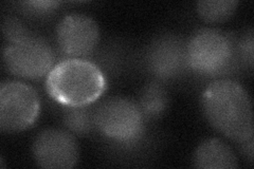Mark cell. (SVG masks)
Masks as SVG:
<instances>
[{"label": "cell", "mask_w": 254, "mask_h": 169, "mask_svg": "<svg viewBox=\"0 0 254 169\" xmlns=\"http://www.w3.org/2000/svg\"><path fill=\"white\" fill-rule=\"evenodd\" d=\"M206 118L220 133L238 143L253 140L254 124L249 94L233 80L219 79L203 92Z\"/></svg>", "instance_id": "6da1fadb"}, {"label": "cell", "mask_w": 254, "mask_h": 169, "mask_svg": "<svg viewBox=\"0 0 254 169\" xmlns=\"http://www.w3.org/2000/svg\"><path fill=\"white\" fill-rule=\"evenodd\" d=\"M51 98L64 106L84 107L97 101L106 89L103 72L93 62L70 58L55 65L46 79Z\"/></svg>", "instance_id": "7a4b0ae2"}, {"label": "cell", "mask_w": 254, "mask_h": 169, "mask_svg": "<svg viewBox=\"0 0 254 169\" xmlns=\"http://www.w3.org/2000/svg\"><path fill=\"white\" fill-rule=\"evenodd\" d=\"M39 113L36 91L20 82H6L0 88V128L5 132L21 131L33 124Z\"/></svg>", "instance_id": "3957f363"}, {"label": "cell", "mask_w": 254, "mask_h": 169, "mask_svg": "<svg viewBox=\"0 0 254 169\" xmlns=\"http://www.w3.org/2000/svg\"><path fill=\"white\" fill-rule=\"evenodd\" d=\"M95 126L108 138L120 142L136 140L143 130V112L133 102L114 98L94 112Z\"/></svg>", "instance_id": "277c9868"}, {"label": "cell", "mask_w": 254, "mask_h": 169, "mask_svg": "<svg viewBox=\"0 0 254 169\" xmlns=\"http://www.w3.org/2000/svg\"><path fill=\"white\" fill-rule=\"evenodd\" d=\"M3 60L14 75L37 79L49 74L53 68L54 54L44 40L27 36L5 48Z\"/></svg>", "instance_id": "5b68a950"}, {"label": "cell", "mask_w": 254, "mask_h": 169, "mask_svg": "<svg viewBox=\"0 0 254 169\" xmlns=\"http://www.w3.org/2000/svg\"><path fill=\"white\" fill-rule=\"evenodd\" d=\"M232 54L233 47L228 36L211 29L197 32L187 48L188 63L204 74L215 73L225 68Z\"/></svg>", "instance_id": "8992f818"}, {"label": "cell", "mask_w": 254, "mask_h": 169, "mask_svg": "<svg viewBox=\"0 0 254 169\" xmlns=\"http://www.w3.org/2000/svg\"><path fill=\"white\" fill-rule=\"evenodd\" d=\"M33 157L43 168L69 169L76 165L79 149L72 134L61 129H47L36 136Z\"/></svg>", "instance_id": "52a82bcc"}, {"label": "cell", "mask_w": 254, "mask_h": 169, "mask_svg": "<svg viewBox=\"0 0 254 169\" xmlns=\"http://www.w3.org/2000/svg\"><path fill=\"white\" fill-rule=\"evenodd\" d=\"M57 38L64 53L71 56H84L89 54L98 45L99 27L89 16L70 14L59 23Z\"/></svg>", "instance_id": "ba28073f"}, {"label": "cell", "mask_w": 254, "mask_h": 169, "mask_svg": "<svg viewBox=\"0 0 254 169\" xmlns=\"http://www.w3.org/2000/svg\"><path fill=\"white\" fill-rule=\"evenodd\" d=\"M149 66L158 75L170 77L178 74L188 62L187 52L177 40H161L149 53Z\"/></svg>", "instance_id": "9c48e42d"}, {"label": "cell", "mask_w": 254, "mask_h": 169, "mask_svg": "<svg viewBox=\"0 0 254 169\" xmlns=\"http://www.w3.org/2000/svg\"><path fill=\"white\" fill-rule=\"evenodd\" d=\"M193 164L196 168L203 169H234L238 167V160L226 143L210 139L198 146Z\"/></svg>", "instance_id": "30bf717a"}, {"label": "cell", "mask_w": 254, "mask_h": 169, "mask_svg": "<svg viewBox=\"0 0 254 169\" xmlns=\"http://www.w3.org/2000/svg\"><path fill=\"white\" fill-rule=\"evenodd\" d=\"M233 0H202L197 3V12L209 22H221L229 19L237 9Z\"/></svg>", "instance_id": "8fae6325"}, {"label": "cell", "mask_w": 254, "mask_h": 169, "mask_svg": "<svg viewBox=\"0 0 254 169\" xmlns=\"http://www.w3.org/2000/svg\"><path fill=\"white\" fill-rule=\"evenodd\" d=\"M65 124L74 133L85 134L95 125L94 113L88 106L71 107L65 114Z\"/></svg>", "instance_id": "7c38bea8"}, {"label": "cell", "mask_w": 254, "mask_h": 169, "mask_svg": "<svg viewBox=\"0 0 254 169\" xmlns=\"http://www.w3.org/2000/svg\"><path fill=\"white\" fill-rule=\"evenodd\" d=\"M168 95L161 86L152 84L145 88L141 96V110L148 115H158L164 110Z\"/></svg>", "instance_id": "4fadbf2b"}, {"label": "cell", "mask_w": 254, "mask_h": 169, "mask_svg": "<svg viewBox=\"0 0 254 169\" xmlns=\"http://www.w3.org/2000/svg\"><path fill=\"white\" fill-rule=\"evenodd\" d=\"M241 54L243 58L249 63V66L252 67L253 65V35L252 33H249L246 35L240 46Z\"/></svg>", "instance_id": "5bb4252c"}, {"label": "cell", "mask_w": 254, "mask_h": 169, "mask_svg": "<svg viewBox=\"0 0 254 169\" xmlns=\"http://www.w3.org/2000/svg\"><path fill=\"white\" fill-rule=\"evenodd\" d=\"M27 6H29V9L38 11V12H45V11H49L50 9H53V7L57 6L59 2L57 1H29L25 3Z\"/></svg>", "instance_id": "9a60e30c"}]
</instances>
